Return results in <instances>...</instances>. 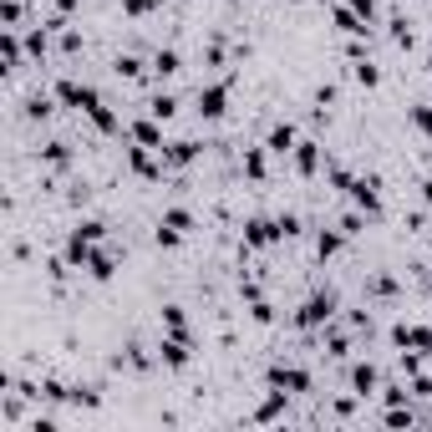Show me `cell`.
<instances>
[{"label":"cell","instance_id":"obj_1","mask_svg":"<svg viewBox=\"0 0 432 432\" xmlns=\"http://www.w3.org/2000/svg\"><path fill=\"white\" fill-rule=\"evenodd\" d=\"M275 387H290V392H305V387H310V377H305V371H295V366H275Z\"/></svg>","mask_w":432,"mask_h":432},{"label":"cell","instance_id":"obj_2","mask_svg":"<svg viewBox=\"0 0 432 432\" xmlns=\"http://www.w3.org/2000/svg\"><path fill=\"white\" fill-rule=\"evenodd\" d=\"M371 387H377V371H371V366H356V392L366 397Z\"/></svg>","mask_w":432,"mask_h":432}]
</instances>
